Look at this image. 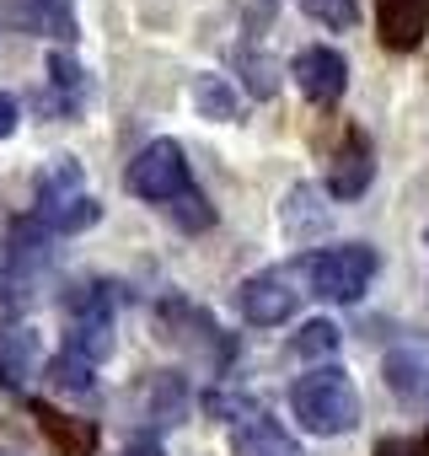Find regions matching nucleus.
<instances>
[{"instance_id":"1","label":"nucleus","mask_w":429,"mask_h":456,"mask_svg":"<svg viewBox=\"0 0 429 456\" xmlns=\"http://www.w3.org/2000/svg\"><path fill=\"white\" fill-rule=\"evenodd\" d=\"M33 193H38V220L54 237H81V232H92V225L102 220V204L92 199L86 172H81L76 156L44 161L38 177H33Z\"/></svg>"},{"instance_id":"2","label":"nucleus","mask_w":429,"mask_h":456,"mask_svg":"<svg viewBox=\"0 0 429 456\" xmlns=\"http://www.w3.org/2000/svg\"><path fill=\"white\" fill-rule=\"evenodd\" d=\"M290 413L301 419V429L312 435H349L360 424V392L349 381V370L338 365H317L290 387Z\"/></svg>"},{"instance_id":"3","label":"nucleus","mask_w":429,"mask_h":456,"mask_svg":"<svg viewBox=\"0 0 429 456\" xmlns=\"http://www.w3.org/2000/svg\"><path fill=\"white\" fill-rule=\"evenodd\" d=\"M113 322H118V296L108 280H86L65 296V354L102 365L113 354Z\"/></svg>"},{"instance_id":"4","label":"nucleus","mask_w":429,"mask_h":456,"mask_svg":"<svg viewBox=\"0 0 429 456\" xmlns=\"http://www.w3.org/2000/svg\"><path fill=\"white\" fill-rule=\"evenodd\" d=\"M376 269H381V258L365 242H344V248H322V253L301 258V274H306L312 296H322V301H360L370 290Z\"/></svg>"},{"instance_id":"5","label":"nucleus","mask_w":429,"mask_h":456,"mask_svg":"<svg viewBox=\"0 0 429 456\" xmlns=\"http://www.w3.org/2000/svg\"><path fill=\"white\" fill-rule=\"evenodd\" d=\"M54 232L38 220V215H22V220H12V232H6V269H0V301H28L38 285H44V274H49V264H54Z\"/></svg>"},{"instance_id":"6","label":"nucleus","mask_w":429,"mask_h":456,"mask_svg":"<svg viewBox=\"0 0 429 456\" xmlns=\"http://www.w3.org/2000/svg\"><path fill=\"white\" fill-rule=\"evenodd\" d=\"M124 188L134 193V199H150V204H172V199H182L188 188H193V177H188V156H182V145L177 140H150L134 161H129V172H124Z\"/></svg>"},{"instance_id":"7","label":"nucleus","mask_w":429,"mask_h":456,"mask_svg":"<svg viewBox=\"0 0 429 456\" xmlns=\"http://www.w3.org/2000/svg\"><path fill=\"white\" fill-rule=\"evenodd\" d=\"M161 338H166V344H182V349H193V354H204L214 370H226V365H231V349H237L221 322H214L209 312H198L193 301H182V296H166V301H161Z\"/></svg>"},{"instance_id":"8","label":"nucleus","mask_w":429,"mask_h":456,"mask_svg":"<svg viewBox=\"0 0 429 456\" xmlns=\"http://www.w3.org/2000/svg\"><path fill=\"white\" fill-rule=\"evenodd\" d=\"M295 306H301V290H295L290 274H279V269L253 274V280H242V290H237V312H242L253 328H279V322L295 317Z\"/></svg>"},{"instance_id":"9","label":"nucleus","mask_w":429,"mask_h":456,"mask_svg":"<svg viewBox=\"0 0 429 456\" xmlns=\"http://www.w3.org/2000/svg\"><path fill=\"white\" fill-rule=\"evenodd\" d=\"M290 76H295L301 97L317 102V108H333V102L344 97V86H349V65H344V54H338V49H322V44L301 49L295 65H290Z\"/></svg>"},{"instance_id":"10","label":"nucleus","mask_w":429,"mask_h":456,"mask_svg":"<svg viewBox=\"0 0 429 456\" xmlns=\"http://www.w3.org/2000/svg\"><path fill=\"white\" fill-rule=\"evenodd\" d=\"M33 424H38V435H44V445L54 456H97V440H102L97 419H76V413H65V408L38 397L33 403Z\"/></svg>"},{"instance_id":"11","label":"nucleus","mask_w":429,"mask_h":456,"mask_svg":"<svg viewBox=\"0 0 429 456\" xmlns=\"http://www.w3.org/2000/svg\"><path fill=\"white\" fill-rule=\"evenodd\" d=\"M376 33H381V49L413 54L429 33V0H376Z\"/></svg>"},{"instance_id":"12","label":"nucleus","mask_w":429,"mask_h":456,"mask_svg":"<svg viewBox=\"0 0 429 456\" xmlns=\"http://www.w3.org/2000/svg\"><path fill=\"white\" fill-rule=\"evenodd\" d=\"M38 360H44L38 328H28V322H0V387H6V392H22V387L33 381Z\"/></svg>"},{"instance_id":"13","label":"nucleus","mask_w":429,"mask_h":456,"mask_svg":"<svg viewBox=\"0 0 429 456\" xmlns=\"http://www.w3.org/2000/svg\"><path fill=\"white\" fill-rule=\"evenodd\" d=\"M370 177H376V151H370L365 129H349L344 145H338V156H333L328 193H333V199H360V193L370 188Z\"/></svg>"},{"instance_id":"14","label":"nucleus","mask_w":429,"mask_h":456,"mask_svg":"<svg viewBox=\"0 0 429 456\" xmlns=\"http://www.w3.org/2000/svg\"><path fill=\"white\" fill-rule=\"evenodd\" d=\"M81 102H86V70H81L65 49L49 54V76H44V86H38V108L54 113V118H76Z\"/></svg>"},{"instance_id":"15","label":"nucleus","mask_w":429,"mask_h":456,"mask_svg":"<svg viewBox=\"0 0 429 456\" xmlns=\"http://www.w3.org/2000/svg\"><path fill=\"white\" fill-rule=\"evenodd\" d=\"M0 22H6L12 33H54V38H76L70 0H0Z\"/></svg>"},{"instance_id":"16","label":"nucleus","mask_w":429,"mask_h":456,"mask_svg":"<svg viewBox=\"0 0 429 456\" xmlns=\"http://www.w3.org/2000/svg\"><path fill=\"white\" fill-rule=\"evenodd\" d=\"M231 451H237V456H301V445L290 440V429L274 424L263 408L231 429Z\"/></svg>"},{"instance_id":"17","label":"nucleus","mask_w":429,"mask_h":456,"mask_svg":"<svg viewBox=\"0 0 429 456\" xmlns=\"http://www.w3.org/2000/svg\"><path fill=\"white\" fill-rule=\"evenodd\" d=\"M182 413H188V381L177 370L150 376V419L156 424H182Z\"/></svg>"},{"instance_id":"18","label":"nucleus","mask_w":429,"mask_h":456,"mask_svg":"<svg viewBox=\"0 0 429 456\" xmlns=\"http://www.w3.org/2000/svg\"><path fill=\"white\" fill-rule=\"evenodd\" d=\"M193 102H198L204 118H237V108H242L226 76H198L193 81Z\"/></svg>"},{"instance_id":"19","label":"nucleus","mask_w":429,"mask_h":456,"mask_svg":"<svg viewBox=\"0 0 429 456\" xmlns=\"http://www.w3.org/2000/svg\"><path fill=\"white\" fill-rule=\"evenodd\" d=\"M97 365H86V360H76V354H60V360H49V387H60V392H70V397H92L97 392V376H92Z\"/></svg>"},{"instance_id":"20","label":"nucleus","mask_w":429,"mask_h":456,"mask_svg":"<svg viewBox=\"0 0 429 456\" xmlns=\"http://www.w3.org/2000/svg\"><path fill=\"white\" fill-rule=\"evenodd\" d=\"M333 349H338V328L322 322V317L306 322V328L290 338V354H295V360H322V354H333Z\"/></svg>"},{"instance_id":"21","label":"nucleus","mask_w":429,"mask_h":456,"mask_svg":"<svg viewBox=\"0 0 429 456\" xmlns=\"http://www.w3.org/2000/svg\"><path fill=\"white\" fill-rule=\"evenodd\" d=\"M301 12L312 17V22H322V28H354L360 22V0H301Z\"/></svg>"},{"instance_id":"22","label":"nucleus","mask_w":429,"mask_h":456,"mask_svg":"<svg viewBox=\"0 0 429 456\" xmlns=\"http://www.w3.org/2000/svg\"><path fill=\"white\" fill-rule=\"evenodd\" d=\"M242 76H247V92H253V97H263V102L279 92V70H274V60H269V54L242 49Z\"/></svg>"},{"instance_id":"23","label":"nucleus","mask_w":429,"mask_h":456,"mask_svg":"<svg viewBox=\"0 0 429 456\" xmlns=\"http://www.w3.org/2000/svg\"><path fill=\"white\" fill-rule=\"evenodd\" d=\"M312 199H317V193H312L306 183H301V188H290V199H285V225H290L295 237L306 232V225H312V232H322V225H328V215H322V209H306Z\"/></svg>"},{"instance_id":"24","label":"nucleus","mask_w":429,"mask_h":456,"mask_svg":"<svg viewBox=\"0 0 429 456\" xmlns=\"http://www.w3.org/2000/svg\"><path fill=\"white\" fill-rule=\"evenodd\" d=\"M166 215L182 225V232H204V225H214V209L204 204V193H198V188H188L182 199H172V204H166Z\"/></svg>"},{"instance_id":"25","label":"nucleus","mask_w":429,"mask_h":456,"mask_svg":"<svg viewBox=\"0 0 429 456\" xmlns=\"http://www.w3.org/2000/svg\"><path fill=\"white\" fill-rule=\"evenodd\" d=\"M386 381H392L397 392H413V354H392V360H386Z\"/></svg>"},{"instance_id":"26","label":"nucleus","mask_w":429,"mask_h":456,"mask_svg":"<svg viewBox=\"0 0 429 456\" xmlns=\"http://www.w3.org/2000/svg\"><path fill=\"white\" fill-rule=\"evenodd\" d=\"M17 124H22L17 97H12V92H0V140H12V134H17Z\"/></svg>"},{"instance_id":"27","label":"nucleus","mask_w":429,"mask_h":456,"mask_svg":"<svg viewBox=\"0 0 429 456\" xmlns=\"http://www.w3.org/2000/svg\"><path fill=\"white\" fill-rule=\"evenodd\" d=\"M376 456H418V445H408V440L386 435V440H376Z\"/></svg>"},{"instance_id":"28","label":"nucleus","mask_w":429,"mask_h":456,"mask_svg":"<svg viewBox=\"0 0 429 456\" xmlns=\"http://www.w3.org/2000/svg\"><path fill=\"white\" fill-rule=\"evenodd\" d=\"M118 456H161V445H156V435H140V440H129Z\"/></svg>"},{"instance_id":"29","label":"nucleus","mask_w":429,"mask_h":456,"mask_svg":"<svg viewBox=\"0 0 429 456\" xmlns=\"http://www.w3.org/2000/svg\"><path fill=\"white\" fill-rule=\"evenodd\" d=\"M418 456H429V435H424V440H418Z\"/></svg>"},{"instance_id":"30","label":"nucleus","mask_w":429,"mask_h":456,"mask_svg":"<svg viewBox=\"0 0 429 456\" xmlns=\"http://www.w3.org/2000/svg\"><path fill=\"white\" fill-rule=\"evenodd\" d=\"M0 269H6V248H0Z\"/></svg>"},{"instance_id":"31","label":"nucleus","mask_w":429,"mask_h":456,"mask_svg":"<svg viewBox=\"0 0 429 456\" xmlns=\"http://www.w3.org/2000/svg\"><path fill=\"white\" fill-rule=\"evenodd\" d=\"M424 242H429V232H424Z\"/></svg>"}]
</instances>
